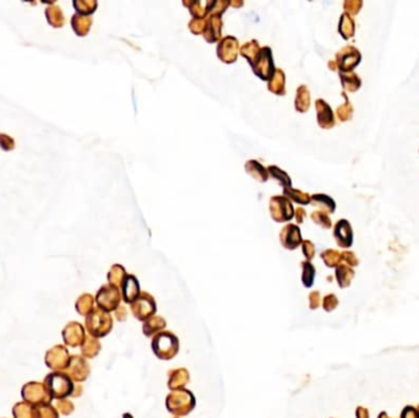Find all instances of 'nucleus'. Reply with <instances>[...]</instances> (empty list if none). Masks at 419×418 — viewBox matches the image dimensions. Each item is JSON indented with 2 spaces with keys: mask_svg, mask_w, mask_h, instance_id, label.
<instances>
[{
  "mask_svg": "<svg viewBox=\"0 0 419 418\" xmlns=\"http://www.w3.org/2000/svg\"><path fill=\"white\" fill-rule=\"evenodd\" d=\"M92 26V19L90 15H82V14H74L71 18V27L74 32L78 36H86L90 32Z\"/></svg>",
  "mask_w": 419,
  "mask_h": 418,
  "instance_id": "16",
  "label": "nucleus"
},
{
  "mask_svg": "<svg viewBox=\"0 0 419 418\" xmlns=\"http://www.w3.org/2000/svg\"><path fill=\"white\" fill-rule=\"evenodd\" d=\"M47 381H49L48 389L52 391V395L57 398H65V396L70 395L74 390L73 383L66 376L53 374V376L47 377Z\"/></svg>",
  "mask_w": 419,
  "mask_h": 418,
  "instance_id": "6",
  "label": "nucleus"
},
{
  "mask_svg": "<svg viewBox=\"0 0 419 418\" xmlns=\"http://www.w3.org/2000/svg\"><path fill=\"white\" fill-rule=\"evenodd\" d=\"M300 232L299 228L294 224H289L283 228L281 232V242L287 249H294L300 244Z\"/></svg>",
  "mask_w": 419,
  "mask_h": 418,
  "instance_id": "14",
  "label": "nucleus"
},
{
  "mask_svg": "<svg viewBox=\"0 0 419 418\" xmlns=\"http://www.w3.org/2000/svg\"><path fill=\"white\" fill-rule=\"evenodd\" d=\"M179 347H180L179 338L173 333L167 330L153 336L151 341L152 352L155 353L156 357L162 360L173 359L178 355Z\"/></svg>",
  "mask_w": 419,
  "mask_h": 418,
  "instance_id": "2",
  "label": "nucleus"
},
{
  "mask_svg": "<svg viewBox=\"0 0 419 418\" xmlns=\"http://www.w3.org/2000/svg\"><path fill=\"white\" fill-rule=\"evenodd\" d=\"M297 109L299 111H305L306 107H309V91L306 90L305 86L299 87L298 92H297Z\"/></svg>",
  "mask_w": 419,
  "mask_h": 418,
  "instance_id": "28",
  "label": "nucleus"
},
{
  "mask_svg": "<svg viewBox=\"0 0 419 418\" xmlns=\"http://www.w3.org/2000/svg\"><path fill=\"white\" fill-rule=\"evenodd\" d=\"M271 214L276 221H287L293 215V209L289 200L284 197H275L271 199Z\"/></svg>",
  "mask_w": 419,
  "mask_h": 418,
  "instance_id": "8",
  "label": "nucleus"
},
{
  "mask_svg": "<svg viewBox=\"0 0 419 418\" xmlns=\"http://www.w3.org/2000/svg\"><path fill=\"white\" fill-rule=\"evenodd\" d=\"M196 406V400L194 394L188 389L172 391L166 398V407L174 417H184L193 412Z\"/></svg>",
  "mask_w": 419,
  "mask_h": 418,
  "instance_id": "1",
  "label": "nucleus"
},
{
  "mask_svg": "<svg viewBox=\"0 0 419 418\" xmlns=\"http://www.w3.org/2000/svg\"><path fill=\"white\" fill-rule=\"evenodd\" d=\"M114 315H116V319L119 320V321H125L126 318H128V309L124 305H119L116 312H114Z\"/></svg>",
  "mask_w": 419,
  "mask_h": 418,
  "instance_id": "37",
  "label": "nucleus"
},
{
  "mask_svg": "<svg viewBox=\"0 0 419 418\" xmlns=\"http://www.w3.org/2000/svg\"><path fill=\"white\" fill-rule=\"evenodd\" d=\"M246 171H248L254 178L259 179V180L261 181H265L267 179V173L266 171H265V168L256 161L248 162V163H246Z\"/></svg>",
  "mask_w": 419,
  "mask_h": 418,
  "instance_id": "26",
  "label": "nucleus"
},
{
  "mask_svg": "<svg viewBox=\"0 0 419 418\" xmlns=\"http://www.w3.org/2000/svg\"><path fill=\"white\" fill-rule=\"evenodd\" d=\"M0 147L4 151H13L15 149V140L6 134H0Z\"/></svg>",
  "mask_w": 419,
  "mask_h": 418,
  "instance_id": "31",
  "label": "nucleus"
},
{
  "mask_svg": "<svg viewBox=\"0 0 419 418\" xmlns=\"http://www.w3.org/2000/svg\"><path fill=\"white\" fill-rule=\"evenodd\" d=\"M73 5L79 14L91 15L92 13H95L96 8H97V1H95V0H74Z\"/></svg>",
  "mask_w": 419,
  "mask_h": 418,
  "instance_id": "24",
  "label": "nucleus"
},
{
  "mask_svg": "<svg viewBox=\"0 0 419 418\" xmlns=\"http://www.w3.org/2000/svg\"><path fill=\"white\" fill-rule=\"evenodd\" d=\"M221 35V18L219 15L212 16V19L208 22V30L205 31V37L207 40H216Z\"/></svg>",
  "mask_w": 419,
  "mask_h": 418,
  "instance_id": "21",
  "label": "nucleus"
},
{
  "mask_svg": "<svg viewBox=\"0 0 419 418\" xmlns=\"http://www.w3.org/2000/svg\"><path fill=\"white\" fill-rule=\"evenodd\" d=\"M270 90L275 94H284V75L281 70H276L274 78L270 81Z\"/></svg>",
  "mask_w": 419,
  "mask_h": 418,
  "instance_id": "27",
  "label": "nucleus"
},
{
  "mask_svg": "<svg viewBox=\"0 0 419 418\" xmlns=\"http://www.w3.org/2000/svg\"><path fill=\"white\" fill-rule=\"evenodd\" d=\"M69 368H70V369H69L70 376L73 377L74 380L76 381L86 380L88 374H90V367H88L87 362H86L83 358L78 357V356L71 358V364Z\"/></svg>",
  "mask_w": 419,
  "mask_h": 418,
  "instance_id": "15",
  "label": "nucleus"
},
{
  "mask_svg": "<svg viewBox=\"0 0 419 418\" xmlns=\"http://www.w3.org/2000/svg\"><path fill=\"white\" fill-rule=\"evenodd\" d=\"M301 267H303V275H301L303 285L305 286L306 288L311 287L314 283V277H315V267L309 261L301 262Z\"/></svg>",
  "mask_w": 419,
  "mask_h": 418,
  "instance_id": "25",
  "label": "nucleus"
},
{
  "mask_svg": "<svg viewBox=\"0 0 419 418\" xmlns=\"http://www.w3.org/2000/svg\"><path fill=\"white\" fill-rule=\"evenodd\" d=\"M123 418H134V416L131 415V413L126 412V413H124V415H123Z\"/></svg>",
  "mask_w": 419,
  "mask_h": 418,
  "instance_id": "38",
  "label": "nucleus"
},
{
  "mask_svg": "<svg viewBox=\"0 0 419 418\" xmlns=\"http://www.w3.org/2000/svg\"><path fill=\"white\" fill-rule=\"evenodd\" d=\"M121 293L120 290L116 286L104 285L100 288L96 296V302L100 309L104 312H116L117 308L120 305Z\"/></svg>",
  "mask_w": 419,
  "mask_h": 418,
  "instance_id": "5",
  "label": "nucleus"
},
{
  "mask_svg": "<svg viewBox=\"0 0 419 418\" xmlns=\"http://www.w3.org/2000/svg\"><path fill=\"white\" fill-rule=\"evenodd\" d=\"M120 293L121 299L126 304H131L141 295L140 283L134 275H126L125 280L123 281L120 286Z\"/></svg>",
  "mask_w": 419,
  "mask_h": 418,
  "instance_id": "9",
  "label": "nucleus"
},
{
  "mask_svg": "<svg viewBox=\"0 0 419 418\" xmlns=\"http://www.w3.org/2000/svg\"><path fill=\"white\" fill-rule=\"evenodd\" d=\"M126 277V271L121 265H113L112 269L108 272V281L109 285L116 286V287L120 288L121 283L125 280Z\"/></svg>",
  "mask_w": 419,
  "mask_h": 418,
  "instance_id": "20",
  "label": "nucleus"
},
{
  "mask_svg": "<svg viewBox=\"0 0 419 418\" xmlns=\"http://www.w3.org/2000/svg\"><path fill=\"white\" fill-rule=\"evenodd\" d=\"M322 259L325 260V262H326L329 266H335L337 262V259H339V254H336V252L329 250V252H325L324 254H322Z\"/></svg>",
  "mask_w": 419,
  "mask_h": 418,
  "instance_id": "33",
  "label": "nucleus"
},
{
  "mask_svg": "<svg viewBox=\"0 0 419 418\" xmlns=\"http://www.w3.org/2000/svg\"><path fill=\"white\" fill-rule=\"evenodd\" d=\"M81 351H82L83 357L86 358H93L98 355L100 351V343L98 338H86L83 343L81 345Z\"/></svg>",
  "mask_w": 419,
  "mask_h": 418,
  "instance_id": "19",
  "label": "nucleus"
},
{
  "mask_svg": "<svg viewBox=\"0 0 419 418\" xmlns=\"http://www.w3.org/2000/svg\"><path fill=\"white\" fill-rule=\"evenodd\" d=\"M259 51H260V49H259V47H258V43H256L255 40H253V42L246 43L245 45H243V48H241L240 53L243 54L245 58H248V60L250 61V64H251L253 63L254 58L258 56Z\"/></svg>",
  "mask_w": 419,
  "mask_h": 418,
  "instance_id": "29",
  "label": "nucleus"
},
{
  "mask_svg": "<svg viewBox=\"0 0 419 418\" xmlns=\"http://www.w3.org/2000/svg\"><path fill=\"white\" fill-rule=\"evenodd\" d=\"M64 338H65V342L69 346L76 347V346L82 345L83 341L86 340L82 325L79 324V322H70L64 330Z\"/></svg>",
  "mask_w": 419,
  "mask_h": 418,
  "instance_id": "11",
  "label": "nucleus"
},
{
  "mask_svg": "<svg viewBox=\"0 0 419 418\" xmlns=\"http://www.w3.org/2000/svg\"><path fill=\"white\" fill-rule=\"evenodd\" d=\"M336 305H337V299L335 296L330 295L324 298V308L326 312H331V310H334V308L336 307Z\"/></svg>",
  "mask_w": 419,
  "mask_h": 418,
  "instance_id": "34",
  "label": "nucleus"
},
{
  "mask_svg": "<svg viewBox=\"0 0 419 418\" xmlns=\"http://www.w3.org/2000/svg\"><path fill=\"white\" fill-rule=\"evenodd\" d=\"M112 328H113L112 315L100 308H95L92 313L86 317V329L92 338H104L111 333Z\"/></svg>",
  "mask_w": 419,
  "mask_h": 418,
  "instance_id": "3",
  "label": "nucleus"
},
{
  "mask_svg": "<svg viewBox=\"0 0 419 418\" xmlns=\"http://www.w3.org/2000/svg\"><path fill=\"white\" fill-rule=\"evenodd\" d=\"M93 303H95V299H93L92 296L86 293V295L81 296L78 299V302H76V310L79 312V314L87 317V315L90 314V313H92V310L95 309V308H93Z\"/></svg>",
  "mask_w": 419,
  "mask_h": 418,
  "instance_id": "22",
  "label": "nucleus"
},
{
  "mask_svg": "<svg viewBox=\"0 0 419 418\" xmlns=\"http://www.w3.org/2000/svg\"><path fill=\"white\" fill-rule=\"evenodd\" d=\"M335 235H336V239L341 247H349L352 242V232L348 222L339 221L336 226V229H335Z\"/></svg>",
  "mask_w": 419,
  "mask_h": 418,
  "instance_id": "18",
  "label": "nucleus"
},
{
  "mask_svg": "<svg viewBox=\"0 0 419 418\" xmlns=\"http://www.w3.org/2000/svg\"><path fill=\"white\" fill-rule=\"evenodd\" d=\"M317 109L319 112V123L322 126H330L334 124L330 107L324 101H317Z\"/></svg>",
  "mask_w": 419,
  "mask_h": 418,
  "instance_id": "23",
  "label": "nucleus"
},
{
  "mask_svg": "<svg viewBox=\"0 0 419 418\" xmlns=\"http://www.w3.org/2000/svg\"><path fill=\"white\" fill-rule=\"evenodd\" d=\"M269 173H271L272 177H275L276 179H279V181H281L283 185H286V187H291V179H289V177L287 176L286 173H284L283 171H281V169H279L277 167L271 166L269 168Z\"/></svg>",
  "mask_w": 419,
  "mask_h": 418,
  "instance_id": "30",
  "label": "nucleus"
},
{
  "mask_svg": "<svg viewBox=\"0 0 419 418\" xmlns=\"http://www.w3.org/2000/svg\"><path fill=\"white\" fill-rule=\"evenodd\" d=\"M284 194L288 195V197L293 198L296 201L300 202V204H306V202L309 201V198L306 194H303L301 192H297V190H292V189H286L284 190Z\"/></svg>",
  "mask_w": 419,
  "mask_h": 418,
  "instance_id": "32",
  "label": "nucleus"
},
{
  "mask_svg": "<svg viewBox=\"0 0 419 418\" xmlns=\"http://www.w3.org/2000/svg\"><path fill=\"white\" fill-rule=\"evenodd\" d=\"M238 54V42L234 37H227L221 40L219 44V56L221 57L222 60L227 61H234Z\"/></svg>",
  "mask_w": 419,
  "mask_h": 418,
  "instance_id": "12",
  "label": "nucleus"
},
{
  "mask_svg": "<svg viewBox=\"0 0 419 418\" xmlns=\"http://www.w3.org/2000/svg\"><path fill=\"white\" fill-rule=\"evenodd\" d=\"M320 305V293L319 292H311L309 295V307L310 309H317Z\"/></svg>",
  "mask_w": 419,
  "mask_h": 418,
  "instance_id": "35",
  "label": "nucleus"
},
{
  "mask_svg": "<svg viewBox=\"0 0 419 418\" xmlns=\"http://www.w3.org/2000/svg\"><path fill=\"white\" fill-rule=\"evenodd\" d=\"M45 19H47V22L54 28L63 27L65 23V16H64L63 10L54 4L45 9Z\"/></svg>",
  "mask_w": 419,
  "mask_h": 418,
  "instance_id": "17",
  "label": "nucleus"
},
{
  "mask_svg": "<svg viewBox=\"0 0 419 418\" xmlns=\"http://www.w3.org/2000/svg\"><path fill=\"white\" fill-rule=\"evenodd\" d=\"M174 418H177V417H174Z\"/></svg>",
  "mask_w": 419,
  "mask_h": 418,
  "instance_id": "39",
  "label": "nucleus"
},
{
  "mask_svg": "<svg viewBox=\"0 0 419 418\" xmlns=\"http://www.w3.org/2000/svg\"><path fill=\"white\" fill-rule=\"evenodd\" d=\"M167 326V321L164 318L159 317V315H153L150 319L143 321L142 325V333L146 338H151L156 336L157 334L164 331Z\"/></svg>",
  "mask_w": 419,
  "mask_h": 418,
  "instance_id": "13",
  "label": "nucleus"
},
{
  "mask_svg": "<svg viewBox=\"0 0 419 418\" xmlns=\"http://www.w3.org/2000/svg\"><path fill=\"white\" fill-rule=\"evenodd\" d=\"M255 58L256 59H254L251 65H253L256 75L265 79V80H269L270 75L272 73V69H274V61H272L270 48L266 47V48L260 49Z\"/></svg>",
  "mask_w": 419,
  "mask_h": 418,
  "instance_id": "7",
  "label": "nucleus"
},
{
  "mask_svg": "<svg viewBox=\"0 0 419 418\" xmlns=\"http://www.w3.org/2000/svg\"><path fill=\"white\" fill-rule=\"evenodd\" d=\"M190 381V373L186 368H176L168 372V389L172 391L185 389Z\"/></svg>",
  "mask_w": 419,
  "mask_h": 418,
  "instance_id": "10",
  "label": "nucleus"
},
{
  "mask_svg": "<svg viewBox=\"0 0 419 418\" xmlns=\"http://www.w3.org/2000/svg\"><path fill=\"white\" fill-rule=\"evenodd\" d=\"M130 309L135 319H138L139 321H146L151 317L156 315L157 304H156L155 298L150 293L141 292V295L130 304Z\"/></svg>",
  "mask_w": 419,
  "mask_h": 418,
  "instance_id": "4",
  "label": "nucleus"
},
{
  "mask_svg": "<svg viewBox=\"0 0 419 418\" xmlns=\"http://www.w3.org/2000/svg\"><path fill=\"white\" fill-rule=\"evenodd\" d=\"M303 253H304V255H305V258L308 260L313 259V257H314V245H313V243L309 242V240H305V242L303 243Z\"/></svg>",
  "mask_w": 419,
  "mask_h": 418,
  "instance_id": "36",
  "label": "nucleus"
}]
</instances>
